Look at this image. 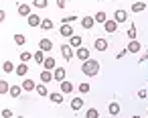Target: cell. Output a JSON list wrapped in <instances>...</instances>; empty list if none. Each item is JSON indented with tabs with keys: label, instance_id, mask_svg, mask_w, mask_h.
Instances as JSON below:
<instances>
[{
	"label": "cell",
	"instance_id": "20",
	"mask_svg": "<svg viewBox=\"0 0 148 118\" xmlns=\"http://www.w3.org/2000/svg\"><path fill=\"white\" fill-rule=\"evenodd\" d=\"M18 14H21V17H31L29 4H18Z\"/></svg>",
	"mask_w": 148,
	"mask_h": 118
},
{
	"label": "cell",
	"instance_id": "18",
	"mask_svg": "<svg viewBox=\"0 0 148 118\" xmlns=\"http://www.w3.org/2000/svg\"><path fill=\"white\" fill-rule=\"evenodd\" d=\"M49 98H51V102L61 104L63 102V92H53V94H49Z\"/></svg>",
	"mask_w": 148,
	"mask_h": 118
},
{
	"label": "cell",
	"instance_id": "26",
	"mask_svg": "<svg viewBox=\"0 0 148 118\" xmlns=\"http://www.w3.org/2000/svg\"><path fill=\"white\" fill-rule=\"evenodd\" d=\"M21 92H23V86H12L8 94H10L12 98H18V96H21Z\"/></svg>",
	"mask_w": 148,
	"mask_h": 118
},
{
	"label": "cell",
	"instance_id": "30",
	"mask_svg": "<svg viewBox=\"0 0 148 118\" xmlns=\"http://www.w3.org/2000/svg\"><path fill=\"white\" fill-rule=\"evenodd\" d=\"M41 29H45V31L53 29V21H51V19H43V23H41Z\"/></svg>",
	"mask_w": 148,
	"mask_h": 118
},
{
	"label": "cell",
	"instance_id": "31",
	"mask_svg": "<svg viewBox=\"0 0 148 118\" xmlns=\"http://www.w3.org/2000/svg\"><path fill=\"white\" fill-rule=\"evenodd\" d=\"M14 43H16V45H25V43H27V37L21 35V33H16V35H14Z\"/></svg>",
	"mask_w": 148,
	"mask_h": 118
},
{
	"label": "cell",
	"instance_id": "23",
	"mask_svg": "<svg viewBox=\"0 0 148 118\" xmlns=\"http://www.w3.org/2000/svg\"><path fill=\"white\" fill-rule=\"evenodd\" d=\"M142 10H146V4L144 2H134L132 4V12H142Z\"/></svg>",
	"mask_w": 148,
	"mask_h": 118
},
{
	"label": "cell",
	"instance_id": "25",
	"mask_svg": "<svg viewBox=\"0 0 148 118\" xmlns=\"http://www.w3.org/2000/svg\"><path fill=\"white\" fill-rule=\"evenodd\" d=\"M16 73H18V75H27V73H29L27 63H23V61H21V65H16Z\"/></svg>",
	"mask_w": 148,
	"mask_h": 118
},
{
	"label": "cell",
	"instance_id": "2",
	"mask_svg": "<svg viewBox=\"0 0 148 118\" xmlns=\"http://www.w3.org/2000/svg\"><path fill=\"white\" fill-rule=\"evenodd\" d=\"M61 55H63L67 61H71V59L75 57V53H73V47H71L69 43H61Z\"/></svg>",
	"mask_w": 148,
	"mask_h": 118
},
{
	"label": "cell",
	"instance_id": "34",
	"mask_svg": "<svg viewBox=\"0 0 148 118\" xmlns=\"http://www.w3.org/2000/svg\"><path fill=\"white\" fill-rule=\"evenodd\" d=\"M75 21H77V17H75V14H69V17L63 19V25H71V23H75Z\"/></svg>",
	"mask_w": 148,
	"mask_h": 118
},
{
	"label": "cell",
	"instance_id": "33",
	"mask_svg": "<svg viewBox=\"0 0 148 118\" xmlns=\"http://www.w3.org/2000/svg\"><path fill=\"white\" fill-rule=\"evenodd\" d=\"M10 92V86L6 83V79H2L0 81V94H8Z\"/></svg>",
	"mask_w": 148,
	"mask_h": 118
},
{
	"label": "cell",
	"instance_id": "39",
	"mask_svg": "<svg viewBox=\"0 0 148 118\" xmlns=\"http://www.w3.org/2000/svg\"><path fill=\"white\" fill-rule=\"evenodd\" d=\"M146 59H148V49H146V51H144V53H142V57H140V59H138V63H140V65H142V63H144V61H146Z\"/></svg>",
	"mask_w": 148,
	"mask_h": 118
},
{
	"label": "cell",
	"instance_id": "17",
	"mask_svg": "<svg viewBox=\"0 0 148 118\" xmlns=\"http://www.w3.org/2000/svg\"><path fill=\"white\" fill-rule=\"evenodd\" d=\"M43 65H45V69H49V71H51V69H57V61H55L53 57H47Z\"/></svg>",
	"mask_w": 148,
	"mask_h": 118
},
{
	"label": "cell",
	"instance_id": "3",
	"mask_svg": "<svg viewBox=\"0 0 148 118\" xmlns=\"http://www.w3.org/2000/svg\"><path fill=\"white\" fill-rule=\"evenodd\" d=\"M59 35H61V37H67V39H71L75 33H73V27H71V25H63V27H61V31H59Z\"/></svg>",
	"mask_w": 148,
	"mask_h": 118
},
{
	"label": "cell",
	"instance_id": "8",
	"mask_svg": "<svg viewBox=\"0 0 148 118\" xmlns=\"http://www.w3.org/2000/svg\"><path fill=\"white\" fill-rule=\"evenodd\" d=\"M103 29H106V33H116L118 31V23L116 21H106L103 23Z\"/></svg>",
	"mask_w": 148,
	"mask_h": 118
},
{
	"label": "cell",
	"instance_id": "5",
	"mask_svg": "<svg viewBox=\"0 0 148 118\" xmlns=\"http://www.w3.org/2000/svg\"><path fill=\"white\" fill-rule=\"evenodd\" d=\"M140 49H142V45H140L136 39H134V41H130V43H128V47H126V51H128V53H138Z\"/></svg>",
	"mask_w": 148,
	"mask_h": 118
},
{
	"label": "cell",
	"instance_id": "36",
	"mask_svg": "<svg viewBox=\"0 0 148 118\" xmlns=\"http://www.w3.org/2000/svg\"><path fill=\"white\" fill-rule=\"evenodd\" d=\"M37 92H39V96H47V94H49V92H47V88H45V83L37 86Z\"/></svg>",
	"mask_w": 148,
	"mask_h": 118
},
{
	"label": "cell",
	"instance_id": "10",
	"mask_svg": "<svg viewBox=\"0 0 148 118\" xmlns=\"http://www.w3.org/2000/svg\"><path fill=\"white\" fill-rule=\"evenodd\" d=\"M29 19V25L31 27H41V23H43V19L39 17V14H31V17H27Z\"/></svg>",
	"mask_w": 148,
	"mask_h": 118
},
{
	"label": "cell",
	"instance_id": "43",
	"mask_svg": "<svg viewBox=\"0 0 148 118\" xmlns=\"http://www.w3.org/2000/svg\"><path fill=\"white\" fill-rule=\"evenodd\" d=\"M16 118H23V116H16Z\"/></svg>",
	"mask_w": 148,
	"mask_h": 118
},
{
	"label": "cell",
	"instance_id": "32",
	"mask_svg": "<svg viewBox=\"0 0 148 118\" xmlns=\"http://www.w3.org/2000/svg\"><path fill=\"white\" fill-rule=\"evenodd\" d=\"M85 118H99V112H97L95 108H89V110L85 112Z\"/></svg>",
	"mask_w": 148,
	"mask_h": 118
},
{
	"label": "cell",
	"instance_id": "40",
	"mask_svg": "<svg viewBox=\"0 0 148 118\" xmlns=\"http://www.w3.org/2000/svg\"><path fill=\"white\" fill-rule=\"evenodd\" d=\"M65 4H67V0H57V6H59V8H61V10H63V8H65Z\"/></svg>",
	"mask_w": 148,
	"mask_h": 118
},
{
	"label": "cell",
	"instance_id": "27",
	"mask_svg": "<svg viewBox=\"0 0 148 118\" xmlns=\"http://www.w3.org/2000/svg\"><path fill=\"white\" fill-rule=\"evenodd\" d=\"M136 33H138V29H136V27H128V31H126V35H128V39H130V41H134V39H136Z\"/></svg>",
	"mask_w": 148,
	"mask_h": 118
},
{
	"label": "cell",
	"instance_id": "9",
	"mask_svg": "<svg viewBox=\"0 0 148 118\" xmlns=\"http://www.w3.org/2000/svg\"><path fill=\"white\" fill-rule=\"evenodd\" d=\"M81 108H83V100H81V98H73V100H71V110L77 114Z\"/></svg>",
	"mask_w": 148,
	"mask_h": 118
},
{
	"label": "cell",
	"instance_id": "1",
	"mask_svg": "<svg viewBox=\"0 0 148 118\" xmlns=\"http://www.w3.org/2000/svg\"><path fill=\"white\" fill-rule=\"evenodd\" d=\"M81 71H83V75H87V77L97 75V73H99V61H97V59H87V61H83Z\"/></svg>",
	"mask_w": 148,
	"mask_h": 118
},
{
	"label": "cell",
	"instance_id": "22",
	"mask_svg": "<svg viewBox=\"0 0 148 118\" xmlns=\"http://www.w3.org/2000/svg\"><path fill=\"white\" fill-rule=\"evenodd\" d=\"M2 71L4 73H10V71H16V67L12 65V61H4L2 63Z\"/></svg>",
	"mask_w": 148,
	"mask_h": 118
},
{
	"label": "cell",
	"instance_id": "41",
	"mask_svg": "<svg viewBox=\"0 0 148 118\" xmlns=\"http://www.w3.org/2000/svg\"><path fill=\"white\" fill-rule=\"evenodd\" d=\"M146 96H148V94H146V90H144V88H142V90H140V92H138V98H142V100H144V98H146Z\"/></svg>",
	"mask_w": 148,
	"mask_h": 118
},
{
	"label": "cell",
	"instance_id": "4",
	"mask_svg": "<svg viewBox=\"0 0 148 118\" xmlns=\"http://www.w3.org/2000/svg\"><path fill=\"white\" fill-rule=\"evenodd\" d=\"M39 49L41 51H51L53 49V41L51 39H41L39 41Z\"/></svg>",
	"mask_w": 148,
	"mask_h": 118
},
{
	"label": "cell",
	"instance_id": "38",
	"mask_svg": "<svg viewBox=\"0 0 148 118\" xmlns=\"http://www.w3.org/2000/svg\"><path fill=\"white\" fill-rule=\"evenodd\" d=\"M10 116H12V110L4 108V110H2V118H10Z\"/></svg>",
	"mask_w": 148,
	"mask_h": 118
},
{
	"label": "cell",
	"instance_id": "12",
	"mask_svg": "<svg viewBox=\"0 0 148 118\" xmlns=\"http://www.w3.org/2000/svg\"><path fill=\"white\" fill-rule=\"evenodd\" d=\"M53 75H55V79L61 83V81H65V69L63 67H57V69H53Z\"/></svg>",
	"mask_w": 148,
	"mask_h": 118
},
{
	"label": "cell",
	"instance_id": "24",
	"mask_svg": "<svg viewBox=\"0 0 148 118\" xmlns=\"http://www.w3.org/2000/svg\"><path fill=\"white\" fill-rule=\"evenodd\" d=\"M93 19H95V23H101V25H103V23L108 21V17H106V12H103V10L95 12V17H93Z\"/></svg>",
	"mask_w": 148,
	"mask_h": 118
},
{
	"label": "cell",
	"instance_id": "19",
	"mask_svg": "<svg viewBox=\"0 0 148 118\" xmlns=\"http://www.w3.org/2000/svg\"><path fill=\"white\" fill-rule=\"evenodd\" d=\"M108 112H110L112 116H118V114H120V104H118V102H112V104L108 106Z\"/></svg>",
	"mask_w": 148,
	"mask_h": 118
},
{
	"label": "cell",
	"instance_id": "6",
	"mask_svg": "<svg viewBox=\"0 0 148 118\" xmlns=\"http://www.w3.org/2000/svg\"><path fill=\"white\" fill-rule=\"evenodd\" d=\"M114 21H116V23H126V21H128V12H126V10H116Z\"/></svg>",
	"mask_w": 148,
	"mask_h": 118
},
{
	"label": "cell",
	"instance_id": "11",
	"mask_svg": "<svg viewBox=\"0 0 148 118\" xmlns=\"http://www.w3.org/2000/svg\"><path fill=\"white\" fill-rule=\"evenodd\" d=\"M77 59H81V61H87V59H89V49H85V47H79V49H77Z\"/></svg>",
	"mask_w": 148,
	"mask_h": 118
},
{
	"label": "cell",
	"instance_id": "28",
	"mask_svg": "<svg viewBox=\"0 0 148 118\" xmlns=\"http://www.w3.org/2000/svg\"><path fill=\"white\" fill-rule=\"evenodd\" d=\"M35 63H45V51L39 49V51L35 53Z\"/></svg>",
	"mask_w": 148,
	"mask_h": 118
},
{
	"label": "cell",
	"instance_id": "14",
	"mask_svg": "<svg viewBox=\"0 0 148 118\" xmlns=\"http://www.w3.org/2000/svg\"><path fill=\"white\" fill-rule=\"evenodd\" d=\"M81 41H83V39H81L79 35H73V37L69 39V45H71L73 49H79V47H81Z\"/></svg>",
	"mask_w": 148,
	"mask_h": 118
},
{
	"label": "cell",
	"instance_id": "15",
	"mask_svg": "<svg viewBox=\"0 0 148 118\" xmlns=\"http://www.w3.org/2000/svg\"><path fill=\"white\" fill-rule=\"evenodd\" d=\"M23 90H27V92H31V90H37V83H35L31 77H27V79L23 81Z\"/></svg>",
	"mask_w": 148,
	"mask_h": 118
},
{
	"label": "cell",
	"instance_id": "7",
	"mask_svg": "<svg viewBox=\"0 0 148 118\" xmlns=\"http://www.w3.org/2000/svg\"><path fill=\"white\" fill-rule=\"evenodd\" d=\"M93 25H95V19L93 17H83L81 19V27L83 29H93Z\"/></svg>",
	"mask_w": 148,
	"mask_h": 118
},
{
	"label": "cell",
	"instance_id": "29",
	"mask_svg": "<svg viewBox=\"0 0 148 118\" xmlns=\"http://www.w3.org/2000/svg\"><path fill=\"white\" fill-rule=\"evenodd\" d=\"M33 4H35V8H47L49 0H33Z\"/></svg>",
	"mask_w": 148,
	"mask_h": 118
},
{
	"label": "cell",
	"instance_id": "42",
	"mask_svg": "<svg viewBox=\"0 0 148 118\" xmlns=\"http://www.w3.org/2000/svg\"><path fill=\"white\" fill-rule=\"evenodd\" d=\"M132 118H142V116H138V114H136V116H132Z\"/></svg>",
	"mask_w": 148,
	"mask_h": 118
},
{
	"label": "cell",
	"instance_id": "13",
	"mask_svg": "<svg viewBox=\"0 0 148 118\" xmlns=\"http://www.w3.org/2000/svg\"><path fill=\"white\" fill-rule=\"evenodd\" d=\"M51 79H55V75H53L49 69H43V71H41V81H43V83H49Z\"/></svg>",
	"mask_w": 148,
	"mask_h": 118
},
{
	"label": "cell",
	"instance_id": "35",
	"mask_svg": "<svg viewBox=\"0 0 148 118\" xmlns=\"http://www.w3.org/2000/svg\"><path fill=\"white\" fill-rule=\"evenodd\" d=\"M29 59H35V55H33V53H21V61H23V63H27Z\"/></svg>",
	"mask_w": 148,
	"mask_h": 118
},
{
	"label": "cell",
	"instance_id": "21",
	"mask_svg": "<svg viewBox=\"0 0 148 118\" xmlns=\"http://www.w3.org/2000/svg\"><path fill=\"white\" fill-rule=\"evenodd\" d=\"M61 92H63V94L73 92V83H71V81H67V79H65V81H61Z\"/></svg>",
	"mask_w": 148,
	"mask_h": 118
},
{
	"label": "cell",
	"instance_id": "16",
	"mask_svg": "<svg viewBox=\"0 0 148 118\" xmlns=\"http://www.w3.org/2000/svg\"><path fill=\"white\" fill-rule=\"evenodd\" d=\"M93 47H95L97 51H106V49H108V41H106V39H97V41L93 43Z\"/></svg>",
	"mask_w": 148,
	"mask_h": 118
},
{
	"label": "cell",
	"instance_id": "37",
	"mask_svg": "<svg viewBox=\"0 0 148 118\" xmlns=\"http://www.w3.org/2000/svg\"><path fill=\"white\" fill-rule=\"evenodd\" d=\"M77 90H79L81 94H87V92H89V83H79V88H77Z\"/></svg>",
	"mask_w": 148,
	"mask_h": 118
}]
</instances>
